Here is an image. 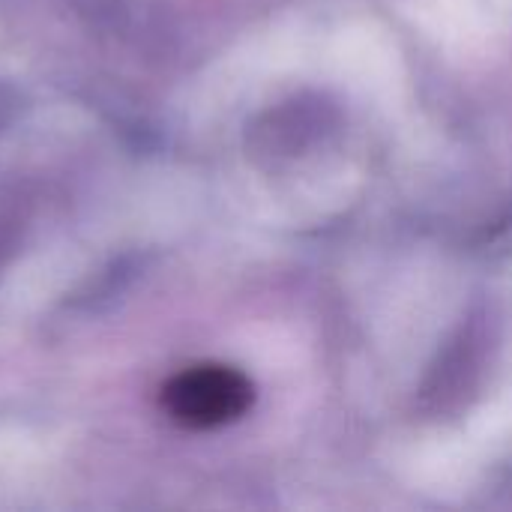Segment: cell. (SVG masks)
<instances>
[{"instance_id": "1", "label": "cell", "mask_w": 512, "mask_h": 512, "mask_svg": "<svg viewBox=\"0 0 512 512\" xmlns=\"http://www.w3.org/2000/svg\"><path fill=\"white\" fill-rule=\"evenodd\" d=\"M255 402L252 381L222 363H195L165 381L159 405L171 423L189 432H210L237 423Z\"/></svg>"}]
</instances>
